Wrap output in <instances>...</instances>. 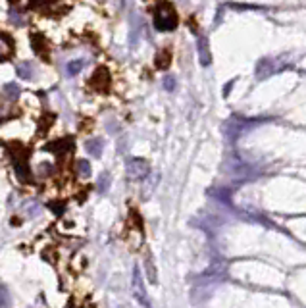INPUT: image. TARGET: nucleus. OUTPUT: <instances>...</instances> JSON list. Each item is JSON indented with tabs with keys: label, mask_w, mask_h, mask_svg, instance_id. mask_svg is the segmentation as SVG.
<instances>
[{
	"label": "nucleus",
	"mask_w": 306,
	"mask_h": 308,
	"mask_svg": "<svg viewBox=\"0 0 306 308\" xmlns=\"http://www.w3.org/2000/svg\"><path fill=\"white\" fill-rule=\"evenodd\" d=\"M85 149H87V153L94 156V158H100L102 156V151H104V141L100 139V137H94V139H89L87 143H85Z\"/></svg>",
	"instance_id": "obj_7"
},
{
	"label": "nucleus",
	"mask_w": 306,
	"mask_h": 308,
	"mask_svg": "<svg viewBox=\"0 0 306 308\" xmlns=\"http://www.w3.org/2000/svg\"><path fill=\"white\" fill-rule=\"evenodd\" d=\"M23 212H25L27 218H35V216H39L43 212V206L39 202H35V200H29V202L23 204Z\"/></svg>",
	"instance_id": "obj_15"
},
{
	"label": "nucleus",
	"mask_w": 306,
	"mask_h": 308,
	"mask_svg": "<svg viewBox=\"0 0 306 308\" xmlns=\"http://www.w3.org/2000/svg\"><path fill=\"white\" fill-rule=\"evenodd\" d=\"M125 170H127V177L133 179V181H139V179H145L149 176V164L141 158H131L127 160L125 164Z\"/></svg>",
	"instance_id": "obj_3"
},
{
	"label": "nucleus",
	"mask_w": 306,
	"mask_h": 308,
	"mask_svg": "<svg viewBox=\"0 0 306 308\" xmlns=\"http://www.w3.org/2000/svg\"><path fill=\"white\" fill-rule=\"evenodd\" d=\"M198 48H200V56H202V64H208V52H206V48H204V41H200V44H198Z\"/></svg>",
	"instance_id": "obj_20"
},
{
	"label": "nucleus",
	"mask_w": 306,
	"mask_h": 308,
	"mask_svg": "<svg viewBox=\"0 0 306 308\" xmlns=\"http://www.w3.org/2000/svg\"><path fill=\"white\" fill-rule=\"evenodd\" d=\"M14 170H16V176L20 181L27 183L31 179V172L29 166H27V153L20 147V153H14Z\"/></svg>",
	"instance_id": "obj_4"
},
{
	"label": "nucleus",
	"mask_w": 306,
	"mask_h": 308,
	"mask_svg": "<svg viewBox=\"0 0 306 308\" xmlns=\"http://www.w3.org/2000/svg\"><path fill=\"white\" fill-rule=\"evenodd\" d=\"M2 94H4L8 100H18L22 91H20V87H18L16 83H6V85L2 87Z\"/></svg>",
	"instance_id": "obj_12"
},
{
	"label": "nucleus",
	"mask_w": 306,
	"mask_h": 308,
	"mask_svg": "<svg viewBox=\"0 0 306 308\" xmlns=\"http://www.w3.org/2000/svg\"><path fill=\"white\" fill-rule=\"evenodd\" d=\"M85 67V60H81V58H77V60H71L66 64V71H67V75H77V73H81V69Z\"/></svg>",
	"instance_id": "obj_14"
},
{
	"label": "nucleus",
	"mask_w": 306,
	"mask_h": 308,
	"mask_svg": "<svg viewBox=\"0 0 306 308\" xmlns=\"http://www.w3.org/2000/svg\"><path fill=\"white\" fill-rule=\"evenodd\" d=\"M91 85L94 89H98V91H106V89H108V85H110V75H108V71H106L104 67H100V69L94 71V75L91 77Z\"/></svg>",
	"instance_id": "obj_5"
},
{
	"label": "nucleus",
	"mask_w": 306,
	"mask_h": 308,
	"mask_svg": "<svg viewBox=\"0 0 306 308\" xmlns=\"http://www.w3.org/2000/svg\"><path fill=\"white\" fill-rule=\"evenodd\" d=\"M16 69H18V75L22 79H25V81H31L35 77V66L31 62H20Z\"/></svg>",
	"instance_id": "obj_9"
},
{
	"label": "nucleus",
	"mask_w": 306,
	"mask_h": 308,
	"mask_svg": "<svg viewBox=\"0 0 306 308\" xmlns=\"http://www.w3.org/2000/svg\"><path fill=\"white\" fill-rule=\"evenodd\" d=\"M158 179H160L158 176H153V177L147 181V185H145V191H143V197H145V198H149V197H151V193L154 191V187H156V183H158Z\"/></svg>",
	"instance_id": "obj_19"
},
{
	"label": "nucleus",
	"mask_w": 306,
	"mask_h": 308,
	"mask_svg": "<svg viewBox=\"0 0 306 308\" xmlns=\"http://www.w3.org/2000/svg\"><path fill=\"white\" fill-rule=\"evenodd\" d=\"M14 52V44H12V39L4 33H0V60H8Z\"/></svg>",
	"instance_id": "obj_8"
},
{
	"label": "nucleus",
	"mask_w": 306,
	"mask_h": 308,
	"mask_svg": "<svg viewBox=\"0 0 306 308\" xmlns=\"http://www.w3.org/2000/svg\"><path fill=\"white\" fill-rule=\"evenodd\" d=\"M10 305H12V299H10L8 287L4 283H0V308H8Z\"/></svg>",
	"instance_id": "obj_17"
},
{
	"label": "nucleus",
	"mask_w": 306,
	"mask_h": 308,
	"mask_svg": "<svg viewBox=\"0 0 306 308\" xmlns=\"http://www.w3.org/2000/svg\"><path fill=\"white\" fill-rule=\"evenodd\" d=\"M154 25L158 31H172L177 25V14L172 4L160 2L154 10Z\"/></svg>",
	"instance_id": "obj_1"
},
{
	"label": "nucleus",
	"mask_w": 306,
	"mask_h": 308,
	"mask_svg": "<svg viewBox=\"0 0 306 308\" xmlns=\"http://www.w3.org/2000/svg\"><path fill=\"white\" fill-rule=\"evenodd\" d=\"M145 272H147V279H149V283L156 285V283H158V274H156V266H154L153 256H151V254H149V256H147V260H145Z\"/></svg>",
	"instance_id": "obj_11"
},
{
	"label": "nucleus",
	"mask_w": 306,
	"mask_h": 308,
	"mask_svg": "<svg viewBox=\"0 0 306 308\" xmlns=\"http://www.w3.org/2000/svg\"><path fill=\"white\" fill-rule=\"evenodd\" d=\"M69 149H71V141H66V139L54 141V143H50V145L46 147V151H48V153H56V154L69 153Z\"/></svg>",
	"instance_id": "obj_10"
},
{
	"label": "nucleus",
	"mask_w": 306,
	"mask_h": 308,
	"mask_svg": "<svg viewBox=\"0 0 306 308\" xmlns=\"http://www.w3.org/2000/svg\"><path fill=\"white\" fill-rule=\"evenodd\" d=\"M10 18H12V22H14V23H25V20H23L22 16H18V14L14 12V10L10 12Z\"/></svg>",
	"instance_id": "obj_21"
},
{
	"label": "nucleus",
	"mask_w": 306,
	"mask_h": 308,
	"mask_svg": "<svg viewBox=\"0 0 306 308\" xmlns=\"http://www.w3.org/2000/svg\"><path fill=\"white\" fill-rule=\"evenodd\" d=\"M156 66H158L160 69H164V67L170 66V52H168V50H164V52H160V54L156 56Z\"/></svg>",
	"instance_id": "obj_18"
},
{
	"label": "nucleus",
	"mask_w": 306,
	"mask_h": 308,
	"mask_svg": "<svg viewBox=\"0 0 306 308\" xmlns=\"http://www.w3.org/2000/svg\"><path fill=\"white\" fill-rule=\"evenodd\" d=\"M75 172H77V176H79L81 179L91 177V164H89V160H77Z\"/></svg>",
	"instance_id": "obj_13"
},
{
	"label": "nucleus",
	"mask_w": 306,
	"mask_h": 308,
	"mask_svg": "<svg viewBox=\"0 0 306 308\" xmlns=\"http://www.w3.org/2000/svg\"><path fill=\"white\" fill-rule=\"evenodd\" d=\"M164 85H166V89H168V91H172V89L175 87V81H174V77H166V79H164Z\"/></svg>",
	"instance_id": "obj_22"
},
{
	"label": "nucleus",
	"mask_w": 306,
	"mask_h": 308,
	"mask_svg": "<svg viewBox=\"0 0 306 308\" xmlns=\"http://www.w3.org/2000/svg\"><path fill=\"white\" fill-rule=\"evenodd\" d=\"M131 289H133V295L137 299V303L143 308H153L151 307V301H149V295H147V287H145V281L141 276V270L139 266L133 268V279H131Z\"/></svg>",
	"instance_id": "obj_2"
},
{
	"label": "nucleus",
	"mask_w": 306,
	"mask_h": 308,
	"mask_svg": "<svg viewBox=\"0 0 306 308\" xmlns=\"http://www.w3.org/2000/svg\"><path fill=\"white\" fill-rule=\"evenodd\" d=\"M31 46H33V50L39 54V56H43L44 60H48L46 56H48V43H46V39L43 37V35H33L31 37Z\"/></svg>",
	"instance_id": "obj_6"
},
{
	"label": "nucleus",
	"mask_w": 306,
	"mask_h": 308,
	"mask_svg": "<svg viewBox=\"0 0 306 308\" xmlns=\"http://www.w3.org/2000/svg\"><path fill=\"white\" fill-rule=\"evenodd\" d=\"M110 183H112V181H110V174H108V172L100 174L98 179H96V191H98V193H106Z\"/></svg>",
	"instance_id": "obj_16"
}]
</instances>
